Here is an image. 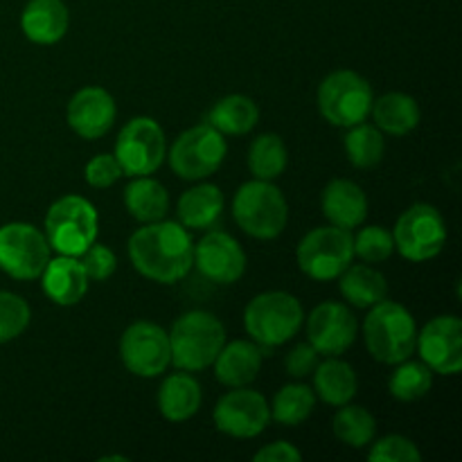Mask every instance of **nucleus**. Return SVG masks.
<instances>
[{"instance_id":"f257e3e1","label":"nucleus","mask_w":462,"mask_h":462,"mask_svg":"<svg viewBox=\"0 0 462 462\" xmlns=\"http://www.w3.org/2000/svg\"><path fill=\"white\" fill-rule=\"evenodd\" d=\"M129 260L143 278L158 284L180 282L194 266L192 237L176 221L144 224L131 235Z\"/></svg>"},{"instance_id":"f03ea898","label":"nucleus","mask_w":462,"mask_h":462,"mask_svg":"<svg viewBox=\"0 0 462 462\" xmlns=\"http://www.w3.org/2000/svg\"><path fill=\"white\" fill-rule=\"evenodd\" d=\"M365 347L379 364L397 365L411 359L418 343L413 314L395 300H382L370 307L364 320Z\"/></svg>"},{"instance_id":"7ed1b4c3","label":"nucleus","mask_w":462,"mask_h":462,"mask_svg":"<svg viewBox=\"0 0 462 462\" xmlns=\"http://www.w3.org/2000/svg\"><path fill=\"white\" fill-rule=\"evenodd\" d=\"M226 343V329L215 314L192 310L176 319L170 332L171 364L185 373L210 368Z\"/></svg>"},{"instance_id":"20e7f679","label":"nucleus","mask_w":462,"mask_h":462,"mask_svg":"<svg viewBox=\"0 0 462 462\" xmlns=\"http://www.w3.org/2000/svg\"><path fill=\"white\" fill-rule=\"evenodd\" d=\"M305 323L300 300L287 291H264L253 298L244 310L246 334L264 350L291 341Z\"/></svg>"},{"instance_id":"39448f33","label":"nucleus","mask_w":462,"mask_h":462,"mask_svg":"<svg viewBox=\"0 0 462 462\" xmlns=\"http://www.w3.org/2000/svg\"><path fill=\"white\" fill-rule=\"evenodd\" d=\"M233 217L239 228L255 239H275L289 221V206L273 180H248L235 192Z\"/></svg>"},{"instance_id":"423d86ee","label":"nucleus","mask_w":462,"mask_h":462,"mask_svg":"<svg viewBox=\"0 0 462 462\" xmlns=\"http://www.w3.org/2000/svg\"><path fill=\"white\" fill-rule=\"evenodd\" d=\"M97 210L93 203L77 194H66L50 206L45 215V237L59 255L79 257L97 242Z\"/></svg>"},{"instance_id":"0eeeda50","label":"nucleus","mask_w":462,"mask_h":462,"mask_svg":"<svg viewBox=\"0 0 462 462\" xmlns=\"http://www.w3.org/2000/svg\"><path fill=\"white\" fill-rule=\"evenodd\" d=\"M373 102V86L355 70L329 72L319 86V111L332 126L350 129L365 122Z\"/></svg>"},{"instance_id":"6e6552de","label":"nucleus","mask_w":462,"mask_h":462,"mask_svg":"<svg viewBox=\"0 0 462 462\" xmlns=\"http://www.w3.org/2000/svg\"><path fill=\"white\" fill-rule=\"evenodd\" d=\"M296 260L302 273L316 282L337 280L355 260V237L338 226H320L300 239Z\"/></svg>"},{"instance_id":"1a4fd4ad","label":"nucleus","mask_w":462,"mask_h":462,"mask_svg":"<svg viewBox=\"0 0 462 462\" xmlns=\"http://www.w3.org/2000/svg\"><path fill=\"white\" fill-rule=\"evenodd\" d=\"M226 153H228L226 135L206 122L183 131L167 152V161L180 179L203 180L219 170Z\"/></svg>"},{"instance_id":"9d476101","label":"nucleus","mask_w":462,"mask_h":462,"mask_svg":"<svg viewBox=\"0 0 462 462\" xmlns=\"http://www.w3.org/2000/svg\"><path fill=\"white\" fill-rule=\"evenodd\" d=\"M395 251L411 262L433 260L447 244V224L431 203H413L393 228Z\"/></svg>"},{"instance_id":"9b49d317","label":"nucleus","mask_w":462,"mask_h":462,"mask_svg":"<svg viewBox=\"0 0 462 462\" xmlns=\"http://www.w3.org/2000/svg\"><path fill=\"white\" fill-rule=\"evenodd\" d=\"M126 176H149L162 165L167 156L165 131L153 117L140 116L126 122L116 140V153Z\"/></svg>"},{"instance_id":"f8f14e48","label":"nucleus","mask_w":462,"mask_h":462,"mask_svg":"<svg viewBox=\"0 0 462 462\" xmlns=\"http://www.w3.org/2000/svg\"><path fill=\"white\" fill-rule=\"evenodd\" d=\"M52 257L48 237L36 226L12 221L0 226V269L14 280H36Z\"/></svg>"},{"instance_id":"ddd939ff","label":"nucleus","mask_w":462,"mask_h":462,"mask_svg":"<svg viewBox=\"0 0 462 462\" xmlns=\"http://www.w3.org/2000/svg\"><path fill=\"white\" fill-rule=\"evenodd\" d=\"M120 359L135 377H158L171 364L170 334L156 323L135 320L120 338Z\"/></svg>"},{"instance_id":"4468645a","label":"nucleus","mask_w":462,"mask_h":462,"mask_svg":"<svg viewBox=\"0 0 462 462\" xmlns=\"http://www.w3.org/2000/svg\"><path fill=\"white\" fill-rule=\"evenodd\" d=\"M215 427L239 440H251L264 433L271 422V406L262 393L248 386L233 388L215 406Z\"/></svg>"},{"instance_id":"2eb2a0df","label":"nucleus","mask_w":462,"mask_h":462,"mask_svg":"<svg viewBox=\"0 0 462 462\" xmlns=\"http://www.w3.org/2000/svg\"><path fill=\"white\" fill-rule=\"evenodd\" d=\"M415 350L438 374L456 377L462 370V320L458 316H436L418 332Z\"/></svg>"},{"instance_id":"dca6fc26","label":"nucleus","mask_w":462,"mask_h":462,"mask_svg":"<svg viewBox=\"0 0 462 462\" xmlns=\"http://www.w3.org/2000/svg\"><path fill=\"white\" fill-rule=\"evenodd\" d=\"M355 314L343 302H320L307 316V338L310 346L323 356H341L355 346L356 338Z\"/></svg>"},{"instance_id":"f3484780","label":"nucleus","mask_w":462,"mask_h":462,"mask_svg":"<svg viewBox=\"0 0 462 462\" xmlns=\"http://www.w3.org/2000/svg\"><path fill=\"white\" fill-rule=\"evenodd\" d=\"M194 266L210 282L235 284L246 271V253L233 235L210 230L194 246Z\"/></svg>"},{"instance_id":"a211bd4d","label":"nucleus","mask_w":462,"mask_h":462,"mask_svg":"<svg viewBox=\"0 0 462 462\" xmlns=\"http://www.w3.org/2000/svg\"><path fill=\"white\" fill-rule=\"evenodd\" d=\"M116 99L102 86H86L70 97L66 120L70 129L84 140H97L116 125Z\"/></svg>"},{"instance_id":"6ab92c4d","label":"nucleus","mask_w":462,"mask_h":462,"mask_svg":"<svg viewBox=\"0 0 462 462\" xmlns=\"http://www.w3.org/2000/svg\"><path fill=\"white\" fill-rule=\"evenodd\" d=\"M264 347L257 346L255 341H237L224 343L217 359L212 361L215 365V374L224 386L228 388H242L248 386L257 379L262 368V359H264Z\"/></svg>"},{"instance_id":"aec40b11","label":"nucleus","mask_w":462,"mask_h":462,"mask_svg":"<svg viewBox=\"0 0 462 462\" xmlns=\"http://www.w3.org/2000/svg\"><path fill=\"white\" fill-rule=\"evenodd\" d=\"M88 275L77 257L59 255L57 260L50 257L48 266L41 273V287L43 293L59 307H72L84 300L88 293Z\"/></svg>"},{"instance_id":"412c9836","label":"nucleus","mask_w":462,"mask_h":462,"mask_svg":"<svg viewBox=\"0 0 462 462\" xmlns=\"http://www.w3.org/2000/svg\"><path fill=\"white\" fill-rule=\"evenodd\" d=\"M320 208L329 224L352 230L359 228L368 217V197L355 180L334 179L323 189Z\"/></svg>"},{"instance_id":"4be33fe9","label":"nucleus","mask_w":462,"mask_h":462,"mask_svg":"<svg viewBox=\"0 0 462 462\" xmlns=\"http://www.w3.org/2000/svg\"><path fill=\"white\" fill-rule=\"evenodd\" d=\"M70 12L63 0H30L21 14V30L32 43L54 45L66 36Z\"/></svg>"},{"instance_id":"5701e85b","label":"nucleus","mask_w":462,"mask_h":462,"mask_svg":"<svg viewBox=\"0 0 462 462\" xmlns=\"http://www.w3.org/2000/svg\"><path fill=\"white\" fill-rule=\"evenodd\" d=\"M201 386L189 373H174L158 388V411L167 422H188L201 409Z\"/></svg>"},{"instance_id":"b1692460","label":"nucleus","mask_w":462,"mask_h":462,"mask_svg":"<svg viewBox=\"0 0 462 462\" xmlns=\"http://www.w3.org/2000/svg\"><path fill=\"white\" fill-rule=\"evenodd\" d=\"M314 393L316 397L329 406L350 404L359 388L355 368L347 361H341L338 356H328V359L316 365L314 373Z\"/></svg>"},{"instance_id":"393cba45","label":"nucleus","mask_w":462,"mask_h":462,"mask_svg":"<svg viewBox=\"0 0 462 462\" xmlns=\"http://www.w3.org/2000/svg\"><path fill=\"white\" fill-rule=\"evenodd\" d=\"M179 224L188 230H208L219 221L224 212V192L212 183H201L180 194Z\"/></svg>"},{"instance_id":"a878e982","label":"nucleus","mask_w":462,"mask_h":462,"mask_svg":"<svg viewBox=\"0 0 462 462\" xmlns=\"http://www.w3.org/2000/svg\"><path fill=\"white\" fill-rule=\"evenodd\" d=\"M370 116H373L374 126L382 134L395 135V138L411 134L420 125L418 102L406 93L382 95V97L373 102Z\"/></svg>"},{"instance_id":"bb28decb","label":"nucleus","mask_w":462,"mask_h":462,"mask_svg":"<svg viewBox=\"0 0 462 462\" xmlns=\"http://www.w3.org/2000/svg\"><path fill=\"white\" fill-rule=\"evenodd\" d=\"M125 206L129 215L140 224H153L165 219L170 210V194L165 185L152 176H134L125 189Z\"/></svg>"},{"instance_id":"cd10ccee","label":"nucleus","mask_w":462,"mask_h":462,"mask_svg":"<svg viewBox=\"0 0 462 462\" xmlns=\"http://www.w3.org/2000/svg\"><path fill=\"white\" fill-rule=\"evenodd\" d=\"M338 280H341L338 287H341L343 298L359 310H370L373 305L388 298L386 278H383L382 271L368 264H350L338 275Z\"/></svg>"},{"instance_id":"c85d7f7f","label":"nucleus","mask_w":462,"mask_h":462,"mask_svg":"<svg viewBox=\"0 0 462 462\" xmlns=\"http://www.w3.org/2000/svg\"><path fill=\"white\" fill-rule=\"evenodd\" d=\"M260 120V108L246 95H226L212 106L208 125L224 135H246L255 129Z\"/></svg>"},{"instance_id":"c756f323","label":"nucleus","mask_w":462,"mask_h":462,"mask_svg":"<svg viewBox=\"0 0 462 462\" xmlns=\"http://www.w3.org/2000/svg\"><path fill=\"white\" fill-rule=\"evenodd\" d=\"M289 162L287 144L278 134L257 135L248 149V170L260 180H275L284 174Z\"/></svg>"},{"instance_id":"7c9ffc66","label":"nucleus","mask_w":462,"mask_h":462,"mask_svg":"<svg viewBox=\"0 0 462 462\" xmlns=\"http://www.w3.org/2000/svg\"><path fill=\"white\" fill-rule=\"evenodd\" d=\"M332 431L343 445L364 449L373 442L374 433H377V422H374L373 413L364 406L343 404L338 406V413L334 415Z\"/></svg>"},{"instance_id":"2f4dec72","label":"nucleus","mask_w":462,"mask_h":462,"mask_svg":"<svg viewBox=\"0 0 462 462\" xmlns=\"http://www.w3.org/2000/svg\"><path fill=\"white\" fill-rule=\"evenodd\" d=\"M316 406V393L305 383H289L280 388L271 406V420L282 427H298L311 415Z\"/></svg>"},{"instance_id":"473e14b6","label":"nucleus","mask_w":462,"mask_h":462,"mask_svg":"<svg viewBox=\"0 0 462 462\" xmlns=\"http://www.w3.org/2000/svg\"><path fill=\"white\" fill-rule=\"evenodd\" d=\"M383 152H386V140L383 134L373 125H361L350 126L346 135V156L359 170H370L382 162Z\"/></svg>"},{"instance_id":"72a5a7b5","label":"nucleus","mask_w":462,"mask_h":462,"mask_svg":"<svg viewBox=\"0 0 462 462\" xmlns=\"http://www.w3.org/2000/svg\"><path fill=\"white\" fill-rule=\"evenodd\" d=\"M433 386V370L424 361H402L397 364L388 391L397 402H418L429 395Z\"/></svg>"},{"instance_id":"f704fd0d","label":"nucleus","mask_w":462,"mask_h":462,"mask_svg":"<svg viewBox=\"0 0 462 462\" xmlns=\"http://www.w3.org/2000/svg\"><path fill=\"white\" fill-rule=\"evenodd\" d=\"M30 320L32 310L21 296L12 291H0V346L21 337Z\"/></svg>"},{"instance_id":"c9c22d12","label":"nucleus","mask_w":462,"mask_h":462,"mask_svg":"<svg viewBox=\"0 0 462 462\" xmlns=\"http://www.w3.org/2000/svg\"><path fill=\"white\" fill-rule=\"evenodd\" d=\"M395 253V239L393 233L383 226H365L355 237V255L368 264L386 262Z\"/></svg>"},{"instance_id":"e433bc0d","label":"nucleus","mask_w":462,"mask_h":462,"mask_svg":"<svg viewBox=\"0 0 462 462\" xmlns=\"http://www.w3.org/2000/svg\"><path fill=\"white\" fill-rule=\"evenodd\" d=\"M368 460L373 462H420L422 454L413 440L404 436H386L374 442L370 449Z\"/></svg>"},{"instance_id":"4c0bfd02","label":"nucleus","mask_w":462,"mask_h":462,"mask_svg":"<svg viewBox=\"0 0 462 462\" xmlns=\"http://www.w3.org/2000/svg\"><path fill=\"white\" fill-rule=\"evenodd\" d=\"M79 264L84 266L88 280L95 282H104V280L111 278L117 269V257L106 244L93 242L84 253L79 255Z\"/></svg>"},{"instance_id":"58836bf2","label":"nucleus","mask_w":462,"mask_h":462,"mask_svg":"<svg viewBox=\"0 0 462 462\" xmlns=\"http://www.w3.org/2000/svg\"><path fill=\"white\" fill-rule=\"evenodd\" d=\"M122 176V167L113 153H99V156L90 158L84 167V179L90 188H111L117 179Z\"/></svg>"},{"instance_id":"ea45409f","label":"nucleus","mask_w":462,"mask_h":462,"mask_svg":"<svg viewBox=\"0 0 462 462\" xmlns=\"http://www.w3.org/2000/svg\"><path fill=\"white\" fill-rule=\"evenodd\" d=\"M319 356L320 355L310 346V343H300V346H296L287 355V359H284V368H287V373L291 374L293 379L310 377V374L316 370V365H319Z\"/></svg>"},{"instance_id":"a19ab883","label":"nucleus","mask_w":462,"mask_h":462,"mask_svg":"<svg viewBox=\"0 0 462 462\" xmlns=\"http://www.w3.org/2000/svg\"><path fill=\"white\" fill-rule=\"evenodd\" d=\"M302 460V454L291 445V442H271L262 447L255 454V462H298Z\"/></svg>"}]
</instances>
